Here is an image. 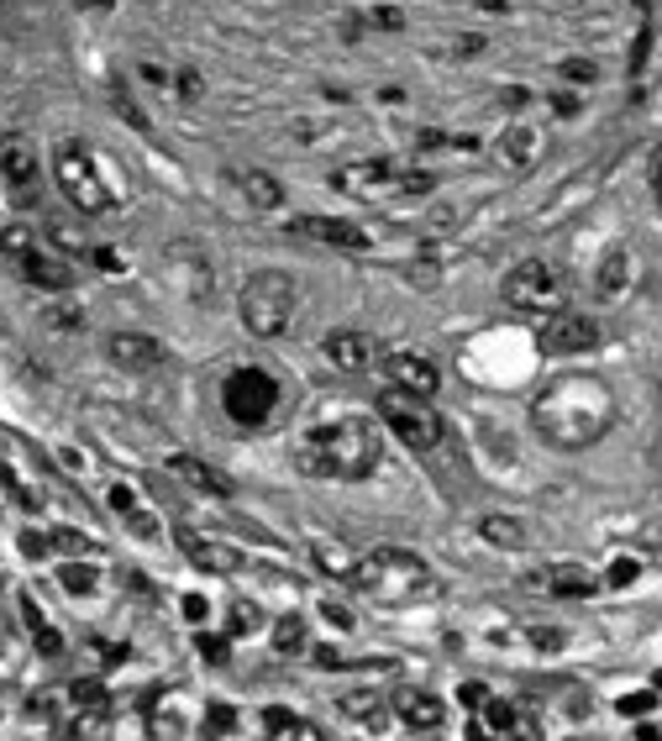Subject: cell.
Listing matches in <instances>:
<instances>
[{
  "instance_id": "obj_47",
  "label": "cell",
  "mask_w": 662,
  "mask_h": 741,
  "mask_svg": "<svg viewBox=\"0 0 662 741\" xmlns=\"http://www.w3.org/2000/svg\"><path fill=\"white\" fill-rule=\"evenodd\" d=\"M458 699H463V705H473V710H484L489 689H484V684H463V694H458Z\"/></svg>"
},
{
  "instance_id": "obj_19",
  "label": "cell",
  "mask_w": 662,
  "mask_h": 741,
  "mask_svg": "<svg viewBox=\"0 0 662 741\" xmlns=\"http://www.w3.org/2000/svg\"><path fill=\"white\" fill-rule=\"evenodd\" d=\"M106 358L121 363V368H158L163 363V347L148 337V332H116L106 342Z\"/></svg>"
},
{
  "instance_id": "obj_40",
  "label": "cell",
  "mask_w": 662,
  "mask_h": 741,
  "mask_svg": "<svg viewBox=\"0 0 662 741\" xmlns=\"http://www.w3.org/2000/svg\"><path fill=\"white\" fill-rule=\"evenodd\" d=\"M200 90H205V85H200L195 69H179V74H174V95H179V100H200Z\"/></svg>"
},
{
  "instance_id": "obj_10",
  "label": "cell",
  "mask_w": 662,
  "mask_h": 741,
  "mask_svg": "<svg viewBox=\"0 0 662 741\" xmlns=\"http://www.w3.org/2000/svg\"><path fill=\"white\" fill-rule=\"evenodd\" d=\"M289 237H305V242H321V247H347V253L368 247L363 226L342 221V216H295V221H289Z\"/></svg>"
},
{
  "instance_id": "obj_55",
  "label": "cell",
  "mask_w": 662,
  "mask_h": 741,
  "mask_svg": "<svg viewBox=\"0 0 662 741\" xmlns=\"http://www.w3.org/2000/svg\"><path fill=\"white\" fill-rule=\"evenodd\" d=\"M652 689H657V694H662V673H657V678H652Z\"/></svg>"
},
{
  "instance_id": "obj_17",
  "label": "cell",
  "mask_w": 662,
  "mask_h": 741,
  "mask_svg": "<svg viewBox=\"0 0 662 741\" xmlns=\"http://www.w3.org/2000/svg\"><path fill=\"white\" fill-rule=\"evenodd\" d=\"M174 542L184 547V558H190L195 568H205V573H237V552L232 547H221V542H205L200 531H190V526H174Z\"/></svg>"
},
{
  "instance_id": "obj_45",
  "label": "cell",
  "mask_w": 662,
  "mask_h": 741,
  "mask_svg": "<svg viewBox=\"0 0 662 741\" xmlns=\"http://www.w3.org/2000/svg\"><path fill=\"white\" fill-rule=\"evenodd\" d=\"M195 647H200V657H211V663H226V642H221V636H205V631H200Z\"/></svg>"
},
{
  "instance_id": "obj_46",
  "label": "cell",
  "mask_w": 662,
  "mask_h": 741,
  "mask_svg": "<svg viewBox=\"0 0 662 741\" xmlns=\"http://www.w3.org/2000/svg\"><path fill=\"white\" fill-rule=\"evenodd\" d=\"M22 547L32 552V558H43V552H53V542L43 537V531H22Z\"/></svg>"
},
{
  "instance_id": "obj_25",
  "label": "cell",
  "mask_w": 662,
  "mask_h": 741,
  "mask_svg": "<svg viewBox=\"0 0 662 741\" xmlns=\"http://www.w3.org/2000/svg\"><path fill=\"white\" fill-rule=\"evenodd\" d=\"M174 279H179V295H190V300H205L211 295V269L195 258V247H174Z\"/></svg>"
},
{
  "instance_id": "obj_14",
  "label": "cell",
  "mask_w": 662,
  "mask_h": 741,
  "mask_svg": "<svg viewBox=\"0 0 662 741\" xmlns=\"http://www.w3.org/2000/svg\"><path fill=\"white\" fill-rule=\"evenodd\" d=\"M526 584L542 594H557V600H584V594H599V573H589L584 563H557V568L531 573Z\"/></svg>"
},
{
  "instance_id": "obj_13",
  "label": "cell",
  "mask_w": 662,
  "mask_h": 741,
  "mask_svg": "<svg viewBox=\"0 0 662 741\" xmlns=\"http://www.w3.org/2000/svg\"><path fill=\"white\" fill-rule=\"evenodd\" d=\"M16 274H22L27 284H37V290H69V284H74L69 258L58 253V247H48V242H37L27 258H16Z\"/></svg>"
},
{
  "instance_id": "obj_30",
  "label": "cell",
  "mask_w": 662,
  "mask_h": 741,
  "mask_svg": "<svg viewBox=\"0 0 662 741\" xmlns=\"http://www.w3.org/2000/svg\"><path fill=\"white\" fill-rule=\"evenodd\" d=\"M48 242H58L64 253H85V258H90V247H95L79 221H48Z\"/></svg>"
},
{
  "instance_id": "obj_29",
  "label": "cell",
  "mask_w": 662,
  "mask_h": 741,
  "mask_svg": "<svg viewBox=\"0 0 662 741\" xmlns=\"http://www.w3.org/2000/svg\"><path fill=\"white\" fill-rule=\"evenodd\" d=\"M32 247H37V232H32L27 221H11V226H0V253H6L11 263H16V258H27Z\"/></svg>"
},
{
  "instance_id": "obj_7",
  "label": "cell",
  "mask_w": 662,
  "mask_h": 741,
  "mask_svg": "<svg viewBox=\"0 0 662 741\" xmlns=\"http://www.w3.org/2000/svg\"><path fill=\"white\" fill-rule=\"evenodd\" d=\"M379 421L395 431V437L410 447V452H426V447H437L442 442V416L431 410V400H421V395H405V389H395L389 384L384 395H379Z\"/></svg>"
},
{
  "instance_id": "obj_2",
  "label": "cell",
  "mask_w": 662,
  "mask_h": 741,
  "mask_svg": "<svg viewBox=\"0 0 662 741\" xmlns=\"http://www.w3.org/2000/svg\"><path fill=\"white\" fill-rule=\"evenodd\" d=\"M295 463H300V473H310V479H347V484H358V479H368V473L384 463L379 421L342 416V421L310 426V431L295 437Z\"/></svg>"
},
{
  "instance_id": "obj_20",
  "label": "cell",
  "mask_w": 662,
  "mask_h": 741,
  "mask_svg": "<svg viewBox=\"0 0 662 741\" xmlns=\"http://www.w3.org/2000/svg\"><path fill=\"white\" fill-rule=\"evenodd\" d=\"M111 510L127 521V531H137V537H158V516L142 505V494L132 484H111Z\"/></svg>"
},
{
  "instance_id": "obj_51",
  "label": "cell",
  "mask_w": 662,
  "mask_h": 741,
  "mask_svg": "<svg viewBox=\"0 0 662 741\" xmlns=\"http://www.w3.org/2000/svg\"><path fill=\"white\" fill-rule=\"evenodd\" d=\"M326 621H337V626H353V615H347L342 605H331V600H326Z\"/></svg>"
},
{
  "instance_id": "obj_35",
  "label": "cell",
  "mask_w": 662,
  "mask_h": 741,
  "mask_svg": "<svg viewBox=\"0 0 662 741\" xmlns=\"http://www.w3.org/2000/svg\"><path fill=\"white\" fill-rule=\"evenodd\" d=\"M48 542H53V552H64V558H85V552L95 547L90 537H79V531H53Z\"/></svg>"
},
{
  "instance_id": "obj_12",
  "label": "cell",
  "mask_w": 662,
  "mask_h": 741,
  "mask_svg": "<svg viewBox=\"0 0 662 741\" xmlns=\"http://www.w3.org/2000/svg\"><path fill=\"white\" fill-rule=\"evenodd\" d=\"M542 347H547V353H589V347H599V321L578 316V311L552 316L542 326Z\"/></svg>"
},
{
  "instance_id": "obj_26",
  "label": "cell",
  "mask_w": 662,
  "mask_h": 741,
  "mask_svg": "<svg viewBox=\"0 0 662 741\" xmlns=\"http://www.w3.org/2000/svg\"><path fill=\"white\" fill-rule=\"evenodd\" d=\"M263 731L268 736H295V741H321V726H310V720H300L295 710H263Z\"/></svg>"
},
{
  "instance_id": "obj_33",
  "label": "cell",
  "mask_w": 662,
  "mask_h": 741,
  "mask_svg": "<svg viewBox=\"0 0 662 741\" xmlns=\"http://www.w3.org/2000/svg\"><path fill=\"white\" fill-rule=\"evenodd\" d=\"M95 584H100V573H95L90 563H69V568H64V589H69V594H95Z\"/></svg>"
},
{
  "instance_id": "obj_16",
  "label": "cell",
  "mask_w": 662,
  "mask_h": 741,
  "mask_svg": "<svg viewBox=\"0 0 662 741\" xmlns=\"http://www.w3.org/2000/svg\"><path fill=\"white\" fill-rule=\"evenodd\" d=\"M389 710H395L410 731H437L447 720V705L431 689H400L395 699H389Z\"/></svg>"
},
{
  "instance_id": "obj_31",
  "label": "cell",
  "mask_w": 662,
  "mask_h": 741,
  "mask_svg": "<svg viewBox=\"0 0 662 741\" xmlns=\"http://www.w3.org/2000/svg\"><path fill=\"white\" fill-rule=\"evenodd\" d=\"M515 710H521V705H505V699H484V731L515 736Z\"/></svg>"
},
{
  "instance_id": "obj_1",
  "label": "cell",
  "mask_w": 662,
  "mask_h": 741,
  "mask_svg": "<svg viewBox=\"0 0 662 741\" xmlns=\"http://www.w3.org/2000/svg\"><path fill=\"white\" fill-rule=\"evenodd\" d=\"M615 410V389L599 374H563L531 400V431L563 452H578L615 426Z\"/></svg>"
},
{
  "instance_id": "obj_53",
  "label": "cell",
  "mask_w": 662,
  "mask_h": 741,
  "mask_svg": "<svg viewBox=\"0 0 662 741\" xmlns=\"http://www.w3.org/2000/svg\"><path fill=\"white\" fill-rule=\"evenodd\" d=\"M90 6H95V11H111V6H116V0H90Z\"/></svg>"
},
{
  "instance_id": "obj_11",
  "label": "cell",
  "mask_w": 662,
  "mask_h": 741,
  "mask_svg": "<svg viewBox=\"0 0 662 741\" xmlns=\"http://www.w3.org/2000/svg\"><path fill=\"white\" fill-rule=\"evenodd\" d=\"M384 379L395 384V389H405V395L431 400L442 389V368L431 363V358H421V353H395V358L384 363Z\"/></svg>"
},
{
  "instance_id": "obj_50",
  "label": "cell",
  "mask_w": 662,
  "mask_h": 741,
  "mask_svg": "<svg viewBox=\"0 0 662 741\" xmlns=\"http://www.w3.org/2000/svg\"><path fill=\"white\" fill-rule=\"evenodd\" d=\"M184 615H190V621H205V600H200V594H190V600H184Z\"/></svg>"
},
{
  "instance_id": "obj_6",
  "label": "cell",
  "mask_w": 662,
  "mask_h": 741,
  "mask_svg": "<svg viewBox=\"0 0 662 741\" xmlns=\"http://www.w3.org/2000/svg\"><path fill=\"white\" fill-rule=\"evenodd\" d=\"M279 400H284V389L279 379L268 374V368L258 363H247V368H232V374L221 379V410L232 416L242 431H258L279 416Z\"/></svg>"
},
{
  "instance_id": "obj_18",
  "label": "cell",
  "mask_w": 662,
  "mask_h": 741,
  "mask_svg": "<svg viewBox=\"0 0 662 741\" xmlns=\"http://www.w3.org/2000/svg\"><path fill=\"white\" fill-rule=\"evenodd\" d=\"M342 190L353 195H374V190H389V184H400V163L395 158H363V163H347L337 174Z\"/></svg>"
},
{
  "instance_id": "obj_3",
  "label": "cell",
  "mask_w": 662,
  "mask_h": 741,
  "mask_svg": "<svg viewBox=\"0 0 662 741\" xmlns=\"http://www.w3.org/2000/svg\"><path fill=\"white\" fill-rule=\"evenodd\" d=\"M347 584L358 594H368V600H379V605H410V600L437 594L431 568L405 547H379V552H368V558H358L347 568Z\"/></svg>"
},
{
  "instance_id": "obj_9",
  "label": "cell",
  "mask_w": 662,
  "mask_h": 741,
  "mask_svg": "<svg viewBox=\"0 0 662 741\" xmlns=\"http://www.w3.org/2000/svg\"><path fill=\"white\" fill-rule=\"evenodd\" d=\"M0 179L11 184V195L22 205L37 195V148L27 137H16V132L0 137Z\"/></svg>"
},
{
  "instance_id": "obj_52",
  "label": "cell",
  "mask_w": 662,
  "mask_h": 741,
  "mask_svg": "<svg viewBox=\"0 0 662 741\" xmlns=\"http://www.w3.org/2000/svg\"><path fill=\"white\" fill-rule=\"evenodd\" d=\"M662 174V142H657V148H652V179Z\"/></svg>"
},
{
  "instance_id": "obj_24",
  "label": "cell",
  "mask_w": 662,
  "mask_h": 741,
  "mask_svg": "<svg viewBox=\"0 0 662 741\" xmlns=\"http://www.w3.org/2000/svg\"><path fill=\"white\" fill-rule=\"evenodd\" d=\"M169 468L179 473L184 484H195L200 494H221V500H226V494H232V479H226V473H216L211 463L190 458V452H174V458H169Z\"/></svg>"
},
{
  "instance_id": "obj_39",
  "label": "cell",
  "mask_w": 662,
  "mask_h": 741,
  "mask_svg": "<svg viewBox=\"0 0 662 741\" xmlns=\"http://www.w3.org/2000/svg\"><path fill=\"white\" fill-rule=\"evenodd\" d=\"M111 100H116V111H121V116H127V121H132V127H137V132H148V116H142V111H137V100L127 95V85H116V90H111Z\"/></svg>"
},
{
  "instance_id": "obj_15",
  "label": "cell",
  "mask_w": 662,
  "mask_h": 741,
  "mask_svg": "<svg viewBox=\"0 0 662 741\" xmlns=\"http://www.w3.org/2000/svg\"><path fill=\"white\" fill-rule=\"evenodd\" d=\"M321 353L331 368H342V374H363L368 363H374V342H368L363 332H353V326H337V332H326Z\"/></svg>"
},
{
  "instance_id": "obj_28",
  "label": "cell",
  "mask_w": 662,
  "mask_h": 741,
  "mask_svg": "<svg viewBox=\"0 0 662 741\" xmlns=\"http://www.w3.org/2000/svg\"><path fill=\"white\" fill-rule=\"evenodd\" d=\"M531 153H536V132H531V127H505V132H500V158L510 163V169L531 163Z\"/></svg>"
},
{
  "instance_id": "obj_21",
  "label": "cell",
  "mask_w": 662,
  "mask_h": 741,
  "mask_svg": "<svg viewBox=\"0 0 662 741\" xmlns=\"http://www.w3.org/2000/svg\"><path fill=\"white\" fill-rule=\"evenodd\" d=\"M337 710L353 720V726H368V731H384V720H389V699L374 694V689H353V694H342L337 699Z\"/></svg>"
},
{
  "instance_id": "obj_22",
  "label": "cell",
  "mask_w": 662,
  "mask_h": 741,
  "mask_svg": "<svg viewBox=\"0 0 662 741\" xmlns=\"http://www.w3.org/2000/svg\"><path fill=\"white\" fill-rule=\"evenodd\" d=\"M631 274H636V263H631V247H610L605 258H599V274H594V284H599V295L605 300H620L631 290Z\"/></svg>"
},
{
  "instance_id": "obj_36",
  "label": "cell",
  "mask_w": 662,
  "mask_h": 741,
  "mask_svg": "<svg viewBox=\"0 0 662 741\" xmlns=\"http://www.w3.org/2000/svg\"><path fill=\"white\" fill-rule=\"evenodd\" d=\"M531 647L536 652H563L568 647V631L563 626H531Z\"/></svg>"
},
{
  "instance_id": "obj_54",
  "label": "cell",
  "mask_w": 662,
  "mask_h": 741,
  "mask_svg": "<svg viewBox=\"0 0 662 741\" xmlns=\"http://www.w3.org/2000/svg\"><path fill=\"white\" fill-rule=\"evenodd\" d=\"M652 190H657V205H662V174H657V179H652Z\"/></svg>"
},
{
  "instance_id": "obj_42",
  "label": "cell",
  "mask_w": 662,
  "mask_h": 741,
  "mask_svg": "<svg viewBox=\"0 0 662 741\" xmlns=\"http://www.w3.org/2000/svg\"><path fill=\"white\" fill-rule=\"evenodd\" d=\"M657 705V689H641V694H626L620 699V715H647Z\"/></svg>"
},
{
  "instance_id": "obj_8",
  "label": "cell",
  "mask_w": 662,
  "mask_h": 741,
  "mask_svg": "<svg viewBox=\"0 0 662 741\" xmlns=\"http://www.w3.org/2000/svg\"><path fill=\"white\" fill-rule=\"evenodd\" d=\"M500 295H505L510 311H547V305H557V295H563V274H557V263H547V258H526L505 274Z\"/></svg>"
},
{
  "instance_id": "obj_4",
  "label": "cell",
  "mask_w": 662,
  "mask_h": 741,
  "mask_svg": "<svg viewBox=\"0 0 662 741\" xmlns=\"http://www.w3.org/2000/svg\"><path fill=\"white\" fill-rule=\"evenodd\" d=\"M237 311H242V326L253 337H284L289 321H295V311H300V284L289 279L284 269H258L253 279L242 284Z\"/></svg>"
},
{
  "instance_id": "obj_27",
  "label": "cell",
  "mask_w": 662,
  "mask_h": 741,
  "mask_svg": "<svg viewBox=\"0 0 662 741\" xmlns=\"http://www.w3.org/2000/svg\"><path fill=\"white\" fill-rule=\"evenodd\" d=\"M479 537H484L489 547L515 552V547H526V526L515 521V516H484V521H479Z\"/></svg>"
},
{
  "instance_id": "obj_34",
  "label": "cell",
  "mask_w": 662,
  "mask_h": 741,
  "mask_svg": "<svg viewBox=\"0 0 662 741\" xmlns=\"http://www.w3.org/2000/svg\"><path fill=\"white\" fill-rule=\"evenodd\" d=\"M557 74H563L568 85H578V90H589L594 79H599V64H594V58H568V64L557 69Z\"/></svg>"
},
{
  "instance_id": "obj_44",
  "label": "cell",
  "mask_w": 662,
  "mask_h": 741,
  "mask_svg": "<svg viewBox=\"0 0 662 741\" xmlns=\"http://www.w3.org/2000/svg\"><path fill=\"white\" fill-rule=\"evenodd\" d=\"M48 321L58 326V332H79V326H85V311H48Z\"/></svg>"
},
{
  "instance_id": "obj_32",
  "label": "cell",
  "mask_w": 662,
  "mask_h": 741,
  "mask_svg": "<svg viewBox=\"0 0 662 741\" xmlns=\"http://www.w3.org/2000/svg\"><path fill=\"white\" fill-rule=\"evenodd\" d=\"M274 647H279V652H305V621H300V615H284V621H274Z\"/></svg>"
},
{
  "instance_id": "obj_23",
  "label": "cell",
  "mask_w": 662,
  "mask_h": 741,
  "mask_svg": "<svg viewBox=\"0 0 662 741\" xmlns=\"http://www.w3.org/2000/svg\"><path fill=\"white\" fill-rule=\"evenodd\" d=\"M237 190L253 211H279L284 205V184L274 174H263V169H237Z\"/></svg>"
},
{
  "instance_id": "obj_43",
  "label": "cell",
  "mask_w": 662,
  "mask_h": 741,
  "mask_svg": "<svg viewBox=\"0 0 662 741\" xmlns=\"http://www.w3.org/2000/svg\"><path fill=\"white\" fill-rule=\"evenodd\" d=\"M636 573H641V563H636V558H620V563H610V573H605V579H610L615 589H626V584L636 579Z\"/></svg>"
},
{
  "instance_id": "obj_37",
  "label": "cell",
  "mask_w": 662,
  "mask_h": 741,
  "mask_svg": "<svg viewBox=\"0 0 662 741\" xmlns=\"http://www.w3.org/2000/svg\"><path fill=\"white\" fill-rule=\"evenodd\" d=\"M32 642H37V652H43V657H58V652H64V636L37 621V610H32Z\"/></svg>"
},
{
  "instance_id": "obj_48",
  "label": "cell",
  "mask_w": 662,
  "mask_h": 741,
  "mask_svg": "<svg viewBox=\"0 0 662 741\" xmlns=\"http://www.w3.org/2000/svg\"><path fill=\"white\" fill-rule=\"evenodd\" d=\"M142 79H148V85H169V69H158V64H142Z\"/></svg>"
},
{
  "instance_id": "obj_5",
  "label": "cell",
  "mask_w": 662,
  "mask_h": 741,
  "mask_svg": "<svg viewBox=\"0 0 662 741\" xmlns=\"http://www.w3.org/2000/svg\"><path fill=\"white\" fill-rule=\"evenodd\" d=\"M53 179H58V190H64V200L79 216H106L116 205V190L106 184V174L95 169V153L74 137H64L53 148Z\"/></svg>"
},
{
  "instance_id": "obj_38",
  "label": "cell",
  "mask_w": 662,
  "mask_h": 741,
  "mask_svg": "<svg viewBox=\"0 0 662 741\" xmlns=\"http://www.w3.org/2000/svg\"><path fill=\"white\" fill-rule=\"evenodd\" d=\"M205 731H211V736L237 731V710L232 705H211V710H205Z\"/></svg>"
},
{
  "instance_id": "obj_41",
  "label": "cell",
  "mask_w": 662,
  "mask_h": 741,
  "mask_svg": "<svg viewBox=\"0 0 662 741\" xmlns=\"http://www.w3.org/2000/svg\"><path fill=\"white\" fill-rule=\"evenodd\" d=\"M258 621H263V615H258V605H242V600L232 605V636H242V631H253Z\"/></svg>"
},
{
  "instance_id": "obj_49",
  "label": "cell",
  "mask_w": 662,
  "mask_h": 741,
  "mask_svg": "<svg viewBox=\"0 0 662 741\" xmlns=\"http://www.w3.org/2000/svg\"><path fill=\"white\" fill-rule=\"evenodd\" d=\"M400 22H405V16H400V11H389V6L374 11V27H400Z\"/></svg>"
}]
</instances>
